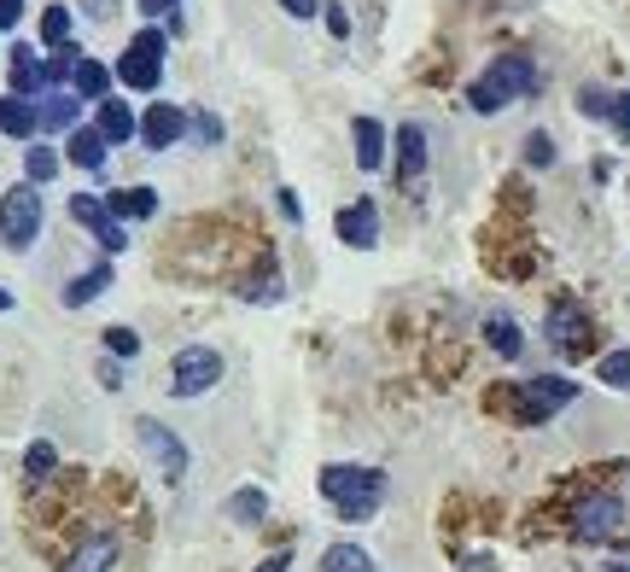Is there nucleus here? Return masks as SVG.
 I'll return each instance as SVG.
<instances>
[{"instance_id": "f257e3e1", "label": "nucleus", "mask_w": 630, "mask_h": 572, "mask_svg": "<svg viewBox=\"0 0 630 572\" xmlns=\"http://www.w3.org/2000/svg\"><path fill=\"white\" fill-rule=\"evenodd\" d=\"M578 398V380H560V374H537V380H520V385H491L484 392V409L514 426H548L566 403Z\"/></svg>"}, {"instance_id": "f03ea898", "label": "nucleus", "mask_w": 630, "mask_h": 572, "mask_svg": "<svg viewBox=\"0 0 630 572\" xmlns=\"http://www.w3.org/2000/svg\"><path fill=\"white\" fill-rule=\"evenodd\" d=\"M316 485H321V497L333 502L339 520H374L380 502H385V474H380V467H344V462H333V467H321Z\"/></svg>"}, {"instance_id": "7ed1b4c3", "label": "nucleus", "mask_w": 630, "mask_h": 572, "mask_svg": "<svg viewBox=\"0 0 630 572\" xmlns=\"http://www.w3.org/2000/svg\"><path fill=\"white\" fill-rule=\"evenodd\" d=\"M537 65H532V53H496V65L484 71L473 88H467V99H473V112H502V106H514V99H532L537 94Z\"/></svg>"}, {"instance_id": "20e7f679", "label": "nucleus", "mask_w": 630, "mask_h": 572, "mask_svg": "<svg viewBox=\"0 0 630 572\" xmlns=\"http://www.w3.org/2000/svg\"><path fill=\"white\" fill-rule=\"evenodd\" d=\"M548 345H555L566 362L596 351V321H589V310L573 293H555V304H548Z\"/></svg>"}, {"instance_id": "39448f33", "label": "nucleus", "mask_w": 630, "mask_h": 572, "mask_svg": "<svg viewBox=\"0 0 630 572\" xmlns=\"http://www.w3.org/2000/svg\"><path fill=\"white\" fill-rule=\"evenodd\" d=\"M164 30H140L135 41H129V53L117 59V82L124 88H135V94H152L158 82H164Z\"/></svg>"}, {"instance_id": "423d86ee", "label": "nucleus", "mask_w": 630, "mask_h": 572, "mask_svg": "<svg viewBox=\"0 0 630 572\" xmlns=\"http://www.w3.org/2000/svg\"><path fill=\"white\" fill-rule=\"evenodd\" d=\"M35 234H42V193H35V181H18V188L0 199V240H7L12 252H30Z\"/></svg>"}, {"instance_id": "0eeeda50", "label": "nucleus", "mask_w": 630, "mask_h": 572, "mask_svg": "<svg viewBox=\"0 0 630 572\" xmlns=\"http://www.w3.org/2000/svg\"><path fill=\"white\" fill-rule=\"evenodd\" d=\"M566 520H573L566 531H573L578 543H607V538L624 526V502L613 497V490H589V497H584Z\"/></svg>"}, {"instance_id": "6e6552de", "label": "nucleus", "mask_w": 630, "mask_h": 572, "mask_svg": "<svg viewBox=\"0 0 630 572\" xmlns=\"http://www.w3.org/2000/svg\"><path fill=\"white\" fill-rule=\"evenodd\" d=\"M216 380H222V357L211 351V345H188V351H175V362H170V392L175 398H199V392H211Z\"/></svg>"}, {"instance_id": "1a4fd4ad", "label": "nucleus", "mask_w": 630, "mask_h": 572, "mask_svg": "<svg viewBox=\"0 0 630 572\" xmlns=\"http://www.w3.org/2000/svg\"><path fill=\"white\" fill-rule=\"evenodd\" d=\"M135 438H140V449H147V456H152V467H158V474H164L170 485H175L181 474H188V444H181L164 421L140 415V421H135Z\"/></svg>"}, {"instance_id": "9d476101", "label": "nucleus", "mask_w": 630, "mask_h": 572, "mask_svg": "<svg viewBox=\"0 0 630 572\" xmlns=\"http://www.w3.org/2000/svg\"><path fill=\"white\" fill-rule=\"evenodd\" d=\"M71 222H76V229H88L99 245H106V252H124V245H129L124 222H117L106 211V199H94V193H71Z\"/></svg>"}, {"instance_id": "9b49d317", "label": "nucleus", "mask_w": 630, "mask_h": 572, "mask_svg": "<svg viewBox=\"0 0 630 572\" xmlns=\"http://www.w3.org/2000/svg\"><path fill=\"white\" fill-rule=\"evenodd\" d=\"M111 566H117V538L111 531L76 538V549H65V561H58V572H111Z\"/></svg>"}, {"instance_id": "f8f14e48", "label": "nucleus", "mask_w": 630, "mask_h": 572, "mask_svg": "<svg viewBox=\"0 0 630 572\" xmlns=\"http://www.w3.org/2000/svg\"><path fill=\"white\" fill-rule=\"evenodd\" d=\"M181 135H188V112L170 106V99H152V112L140 117V140H147L152 152H164V147H175Z\"/></svg>"}, {"instance_id": "ddd939ff", "label": "nucleus", "mask_w": 630, "mask_h": 572, "mask_svg": "<svg viewBox=\"0 0 630 572\" xmlns=\"http://www.w3.org/2000/svg\"><path fill=\"white\" fill-rule=\"evenodd\" d=\"M333 229H339V240L344 245H380V211H374V199H356V204H344V211L333 216Z\"/></svg>"}, {"instance_id": "4468645a", "label": "nucleus", "mask_w": 630, "mask_h": 572, "mask_svg": "<svg viewBox=\"0 0 630 572\" xmlns=\"http://www.w3.org/2000/svg\"><path fill=\"white\" fill-rule=\"evenodd\" d=\"M234 293L246 298V304H275V298H280V269H275V252H269V245L257 252V269L234 280Z\"/></svg>"}, {"instance_id": "2eb2a0df", "label": "nucleus", "mask_w": 630, "mask_h": 572, "mask_svg": "<svg viewBox=\"0 0 630 572\" xmlns=\"http://www.w3.org/2000/svg\"><path fill=\"white\" fill-rule=\"evenodd\" d=\"M426 170V129L420 123H403L397 129V181H415Z\"/></svg>"}, {"instance_id": "dca6fc26", "label": "nucleus", "mask_w": 630, "mask_h": 572, "mask_svg": "<svg viewBox=\"0 0 630 572\" xmlns=\"http://www.w3.org/2000/svg\"><path fill=\"white\" fill-rule=\"evenodd\" d=\"M42 88H47V65L30 47H12V94L18 99H35Z\"/></svg>"}, {"instance_id": "f3484780", "label": "nucleus", "mask_w": 630, "mask_h": 572, "mask_svg": "<svg viewBox=\"0 0 630 572\" xmlns=\"http://www.w3.org/2000/svg\"><path fill=\"white\" fill-rule=\"evenodd\" d=\"M35 129H42V112H35L30 99H18V94H7V99H0V135L30 140Z\"/></svg>"}, {"instance_id": "a211bd4d", "label": "nucleus", "mask_w": 630, "mask_h": 572, "mask_svg": "<svg viewBox=\"0 0 630 572\" xmlns=\"http://www.w3.org/2000/svg\"><path fill=\"white\" fill-rule=\"evenodd\" d=\"M65 152H71L76 170H106V135H99V129H71Z\"/></svg>"}, {"instance_id": "6ab92c4d", "label": "nucleus", "mask_w": 630, "mask_h": 572, "mask_svg": "<svg viewBox=\"0 0 630 572\" xmlns=\"http://www.w3.org/2000/svg\"><path fill=\"white\" fill-rule=\"evenodd\" d=\"M99 135H106V147H124L129 135H140V123L124 99H99Z\"/></svg>"}, {"instance_id": "aec40b11", "label": "nucleus", "mask_w": 630, "mask_h": 572, "mask_svg": "<svg viewBox=\"0 0 630 572\" xmlns=\"http://www.w3.org/2000/svg\"><path fill=\"white\" fill-rule=\"evenodd\" d=\"M351 140H356V163H362V170H380V163H385V129H380V123L374 117H356Z\"/></svg>"}, {"instance_id": "412c9836", "label": "nucleus", "mask_w": 630, "mask_h": 572, "mask_svg": "<svg viewBox=\"0 0 630 572\" xmlns=\"http://www.w3.org/2000/svg\"><path fill=\"white\" fill-rule=\"evenodd\" d=\"M106 286H111V263H94V269H83L65 286V304H71V310H83V304H94L99 293H106Z\"/></svg>"}, {"instance_id": "4be33fe9", "label": "nucleus", "mask_w": 630, "mask_h": 572, "mask_svg": "<svg viewBox=\"0 0 630 572\" xmlns=\"http://www.w3.org/2000/svg\"><path fill=\"white\" fill-rule=\"evenodd\" d=\"M106 211L124 222V216H152L158 211V193L152 188H117V193H106Z\"/></svg>"}, {"instance_id": "5701e85b", "label": "nucleus", "mask_w": 630, "mask_h": 572, "mask_svg": "<svg viewBox=\"0 0 630 572\" xmlns=\"http://www.w3.org/2000/svg\"><path fill=\"white\" fill-rule=\"evenodd\" d=\"M71 88H76V99H106V94H111V71L99 65V59H76Z\"/></svg>"}, {"instance_id": "b1692460", "label": "nucleus", "mask_w": 630, "mask_h": 572, "mask_svg": "<svg viewBox=\"0 0 630 572\" xmlns=\"http://www.w3.org/2000/svg\"><path fill=\"white\" fill-rule=\"evenodd\" d=\"M24 479H30V485H53V479H58V449H53L47 438H35V444L24 449Z\"/></svg>"}, {"instance_id": "393cba45", "label": "nucleus", "mask_w": 630, "mask_h": 572, "mask_svg": "<svg viewBox=\"0 0 630 572\" xmlns=\"http://www.w3.org/2000/svg\"><path fill=\"white\" fill-rule=\"evenodd\" d=\"M263 515H269V497H263L257 485H246V490H234V497H228V520L234 526H263Z\"/></svg>"}, {"instance_id": "a878e982", "label": "nucleus", "mask_w": 630, "mask_h": 572, "mask_svg": "<svg viewBox=\"0 0 630 572\" xmlns=\"http://www.w3.org/2000/svg\"><path fill=\"white\" fill-rule=\"evenodd\" d=\"M484 339H491V351H496V357H508V362H514V357L525 351V339H520L514 316H491V321H484Z\"/></svg>"}, {"instance_id": "bb28decb", "label": "nucleus", "mask_w": 630, "mask_h": 572, "mask_svg": "<svg viewBox=\"0 0 630 572\" xmlns=\"http://www.w3.org/2000/svg\"><path fill=\"white\" fill-rule=\"evenodd\" d=\"M321 572H374V561H369V549H356V543H333L328 555H321Z\"/></svg>"}, {"instance_id": "cd10ccee", "label": "nucleus", "mask_w": 630, "mask_h": 572, "mask_svg": "<svg viewBox=\"0 0 630 572\" xmlns=\"http://www.w3.org/2000/svg\"><path fill=\"white\" fill-rule=\"evenodd\" d=\"M35 112H42V129H65V135L76 129V99L71 94H53L47 106H35Z\"/></svg>"}, {"instance_id": "c85d7f7f", "label": "nucleus", "mask_w": 630, "mask_h": 572, "mask_svg": "<svg viewBox=\"0 0 630 572\" xmlns=\"http://www.w3.org/2000/svg\"><path fill=\"white\" fill-rule=\"evenodd\" d=\"M58 176V152L53 147H30L24 152V181H35V188H42V181H53Z\"/></svg>"}, {"instance_id": "c756f323", "label": "nucleus", "mask_w": 630, "mask_h": 572, "mask_svg": "<svg viewBox=\"0 0 630 572\" xmlns=\"http://www.w3.org/2000/svg\"><path fill=\"white\" fill-rule=\"evenodd\" d=\"M596 380H601V385H613V392H630V351H613V357H601Z\"/></svg>"}, {"instance_id": "7c9ffc66", "label": "nucleus", "mask_w": 630, "mask_h": 572, "mask_svg": "<svg viewBox=\"0 0 630 572\" xmlns=\"http://www.w3.org/2000/svg\"><path fill=\"white\" fill-rule=\"evenodd\" d=\"M76 59H83V53H76L71 41H65V47H53V59H47V88H65V82L76 76Z\"/></svg>"}, {"instance_id": "2f4dec72", "label": "nucleus", "mask_w": 630, "mask_h": 572, "mask_svg": "<svg viewBox=\"0 0 630 572\" xmlns=\"http://www.w3.org/2000/svg\"><path fill=\"white\" fill-rule=\"evenodd\" d=\"M42 41L47 47H65L71 41V7H47L42 12Z\"/></svg>"}, {"instance_id": "473e14b6", "label": "nucleus", "mask_w": 630, "mask_h": 572, "mask_svg": "<svg viewBox=\"0 0 630 572\" xmlns=\"http://www.w3.org/2000/svg\"><path fill=\"white\" fill-rule=\"evenodd\" d=\"M106 351L129 362V357L140 351V333H135V327H106Z\"/></svg>"}, {"instance_id": "72a5a7b5", "label": "nucleus", "mask_w": 630, "mask_h": 572, "mask_svg": "<svg viewBox=\"0 0 630 572\" xmlns=\"http://www.w3.org/2000/svg\"><path fill=\"white\" fill-rule=\"evenodd\" d=\"M188 129L199 135V147H216V140H222V117H216V112H193Z\"/></svg>"}, {"instance_id": "f704fd0d", "label": "nucleus", "mask_w": 630, "mask_h": 572, "mask_svg": "<svg viewBox=\"0 0 630 572\" xmlns=\"http://www.w3.org/2000/svg\"><path fill=\"white\" fill-rule=\"evenodd\" d=\"M525 163L548 170V163H555V140H548V135H525Z\"/></svg>"}, {"instance_id": "c9c22d12", "label": "nucleus", "mask_w": 630, "mask_h": 572, "mask_svg": "<svg viewBox=\"0 0 630 572\" xmlns=\"http://www.w3.org/2000/svg\"><path fill=\"white\" fill-rule=\"evenodd\" d=\"M607 106H613V94H607V88H584L578 94V112L584 117H607Z\"/></svg>"}, {"instance_id": "e433bc0d", "label": "nucleus", "mask_w": 630, "mask_h": 572, "mask_svg": "<svg viewBox=\"0 0 630 572\" xmlns=\"http://www.w3.org/2000/svg\"><path fill=\"white\" fill-rule=\"evenodd\" d=\"M607 117H613L619 140H630V94H613V106H607Z\"/></svg>"}, {"instance_id": "4c0bfd02", "label": "nucleus", "mask_w": 630, "mask_h": 572, "mask_svg": "<svg viewBox=\"0 0 630 572\" xmlns=\"http://www.w3.org/2000/svg\"><path fill=\"white\" fill-rule=\"evenodd\" d=\"M83 12L94 18V24H111V18H117V0H83Z\"/></svg>"}, {"instance_id": "58836bf2", "label": "nucleus", "mask_w": 630, "mask_h": 572, "mask_svg": "<svg viewBox=\"0 0 630 572\" xmlns=\"http://www.w3.org/2000/svg\"><path fill=\"white\" fill-rule=\"evenodd\" d=\"M18 18H24V0H0V30H18Z\"/></svg>"}, {"instance_id": "ea45409f", "label": "nucleus", "mask_w": 630, "mask_h": 572, "mask_svg": "<svg viewBox=\"0 0 630 572\" xmlns=\"http://www.w3.org/2000/svg\"><path fill=\"white\" fill-rule=\"evenodd\" d=\"M99 385H106V392H117V385H124V368H117V362H99Z\"/></svg>"}, {"instance_id": "a19ab883", "label": "nucleus", "mask_w": 630, "mask_h": 572, "mask_svg": "<svg viewBox=\"0 0 630 572\" xmlns=\"http://www.w3.org/2000/svg\"><path fill=\"white\" fill-rule=\"evenodd\" d=\"M328 30H333V35H351V12H344V7H328Z\"/></svg>"}, {"instance_id": "79ce46f5", "label": "nucleus", "mask_w": 630, "mask_h": 572, "mask_svg": "<svg viewBox=\"0 0 630 572\" xmlns=\"http://www.w3.org/2000/svg\"><path fill=\"white\" fill-rule=\"evenodd\" d=\"M280 7H287L292 18H316V12H321V0H280Z\"/></svg>"}, {"instance_id": "37998d69", "label": "nucleus", "mask_w": 630, "mask_h": 572, "mask_svg": "<svg viewBox=\"0 0 630 572\" xmlns=\"http://www.w3.org/2000/svg\"><path fill=\"white\" fill-rule=\"evenodd\" d=\"M461 572H496L491 555H461Z\"/></svg>"}, {"instance_id": "c03bdc74", "label": "nucleus", "mask_w": 630, "mask_h": 572, "mask_svg": "<svg viewBox=\"0 0 630 572\" xmlns=\"http://www.w3.org/2000/svg\"><path fill=\"white\" fill-rule=\"evenodd\" d=\"M170 7H181V0H140V12H147V18H164Z\"/></svg>"}, {"instance_id": "a18cd8bd", "label": "nucleus", "mask_w": 630, "mask_h": 572, "mask_svg": "<svg viewBox=\"0 0 630 572\" xmlns=\"http://www.w3.org/2000/svg\"><path fill=\"white\" fill-rule=\"evenodd\" d=\"M280 211H287V216H292V222H298V216H303V211H298V193H292V188H280Z\"/></svg>"}, {"instance_id": "49530a36", "label": "nucleus", "mask_w": 630, "mask_h": 572, "mask_svg": "<svg viewBox=\"0 0 630 572\" xmlns=\"http://www.w3.org/2000/svg\"><path fill=\"white\" fill-rule=\"evenodd\" d=\"M287 566H292V561H287V555H269V561H263V566H257V572H287Z\"/></svg>"}, {"instance_id": "de8ad7c7", "label": "nucleus", "mask_w": 630, "mask_h": 572, "mask_svg": "<svg viewBox=\"0 0 630 572\" xmlns=\"http://www.w3.org/2000/svg\"><path fill=\"white\" fill-rule=\"evenodd\" d=\"M0 310H12V293H7V286H0Z\"/></svg>"}, {"instance_id": "09e8293b", "label": "nucleus", "mask_w": 630, "mask_h": 572, "mask_svg": "<svg viewBox=\"0 0 630 572\" xmlns=\"http://www.w3.org/2000/svg\"><path fill=\"white\" fill-rule=\"evenodd\" d=\"M607 572H630V566H607Z\"/></svg>"}]
</instances>
